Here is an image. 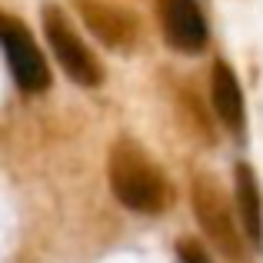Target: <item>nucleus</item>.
Here are the masks:
<instances>
[{"mask_svg": "<svg viewBox=\"0 0 263 263\" xmlns=\"http://www.w3.org/2000/svg\"><path fill=\"white\" fill-rule=\"evenodd\" d=\"M0 47H4L7 67H10L13 80L24 93H44L50 87L47 60L40 53V47L33 44L30 30L24 27V20H17L13 13H4V10H0Z\"/></svg>", "mask_w": 263, "mask_h": 263, "instance_id": "7ed1b4c3", "label": "nucleus"}, {"mask_svg": "<svg viewBox=\"0 0 263 263\" xmlns=\"http://www.w3.org/2000/svg\"><path fill=\"white\" fill-rule=\"evenodd\" d=\"M110 190L134 213H160L170 203V183L134 140H117L110 150Z\"/></svg>", "mask_w": 263, "mask_h": 263, "instance_id": "f257e3e1", "label": "nucleus"}, {"mask_svg": "<svg viewBox=\"0 0 263 263\" xmlns=\"http://www.w3.org/2000/svg\"><path fill=\"white\" fill-rule=\"evenodd\" d=\"M233 200H237V217L247 243L253 250H263V197L260 180L250 163H237V170H233Z\"/></svg>", "mask_w": 263, "mask_h": 263, "instance_id": "6e6552de", "label": "nucleus"}, {"mask_svg": "<svg viewBox=\"0 0 263 263\" xmlns=\"http://www.w3.org/2000/svg\"><path fill=\"white\" fill-rule=\"evenodd\" d=\"M157 20L174 50L193 53L206 44V20L197 0H157Z\"/></svg>", "mask_w": 263, "mask_h": 263, "instance_id": "423d86ee", "label": "nucleus"}, {"mask_svg": "<svg viewBox=\"0 0 263 263\" xmlns=\"http://www.w3.org/2000/svg\"><path fill=\"white\" fill-rule=\"evenodd\" d=\"M177 253H180V260H183V263H213L197 240H186V237L177 240Z\"/></svg>", "mask_w": 263, "mask_h": 263, "instance_id": "1a4fd4ad", "label": "nucleus"}, {"mask_svg": "<svg viewBox=\"0 0 263 263\" xmlns=\"http://www.w3.org/2000/svg\"><path fill=\"white\" fill-rule=\"evenodd\" d=\"M40 17H44L47 44H50L57 64L67 70V77L77 80L80 87H97L103 80V70H100V64H97V57L87 50V44L80 40V33L73 30V24L64 17V10L47 4Z\"/></svg>", "mask_w": 263, "mask_h": 263, "instance_id": "20e7f679", "label": "nucleus"}, {"mask_svg": "<svg viewBox=\"0 0 263 263\" xmlns=\"http://www.w3.org/2000/svg\"><path fill=\"white\" fill-rule=\"evenodd\" d=\"M210 103H213V114L223 120L227 130L243 134V127H247L243 90H240V80L233 73V67L223 64V60H217L210 67Z\"/></svg>", "mask_w": 263, "mask_h": 263, "instance_id": "0eeeda50", "label": "nucleus"}, {"mask_svg": "<svg viewBox=\"0 0 263 263\" xmlns=\"http://www.w3.org/2000/svg\"><path fill=\"white\" fill-rule=\"evenodd\" d=\"M190 203L197 213L200 230L206 233V240L213 243V250H220L230 263H247V237L240 227L237 210L230 206V200L223 197L220 183L206 174H197L190 183Z\"/></svg>", "mask_w": 263, "mask_h": 263, "instance_id": "f03ea898", "label": "nucleus"}, {"mask_svg": "<svg viewBox=\"0 0 263 263\" xmlns=\"http://www.w3.org/2000/svg\"><path fill=\"white\" fill-rule=\"evenodd\" d=\"M77 10L84 17L87 30L93 33L100 44L114 47V50H127L137 44V17L130 10H123L114 0H77Z\"/></svg>", "mask_w": 263, "mask_h": 263, "instance_id": "39448f33", "label": "nucleus"}]
</instances>
